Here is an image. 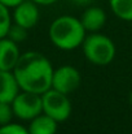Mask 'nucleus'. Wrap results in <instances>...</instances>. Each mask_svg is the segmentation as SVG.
I'll return each instance as SVG.
<instances>
[{
    "label": "nucleus",
    "mask_w": 132,
    "mask_h": 134,
    "mask_svg": "<svg viewBox=\"0 0 132 134\" xmlns=\"http://www.w3.org/2000/svg\"><path fill=\"white\" fill-rule=\"evenodd\" d=\"M13 116H14V113H13L12 103L0 102V126L12 122Z\"/></svg>",
    "instance_id": "15"
},
{
    "label": "nucleus",
    "mask_w": 132,
    "mask_h": 134,
    "mask_svg": "<svg viewBox=\"0 0 132 134\" xmlns=\"http://www.w3.org/2000/svg\"><path fill=\"white\" fill-rule=\"evenodd\" d=\"M71 1L77 5H80V7H88L89 4L93 3V0H71Z\"/></svg>",
    "instance_id": "18"
},
{
    "label": "nucleus",
    "mask_w": 132,
    "mask_h": 134,
    "mask_svg": "<svg viewBox=\"0 0 132 134\" xmlns=\"http://www.w3.org/2000/svg\"><path fill=\"white\" fill-rule=\"evenodd\" d=\"M109 4L119 20L132 22V0H109Z\"/></svg>",
    "instance_id": "12"
},
{
    "label": "nucleus",
    "mask_w": 132,
    "mask_h": 134,
    "mask_svg": "<svg viewBox=\"0 0 132 134\" xmlns=\"http://www.w3.org/2000/svg\"><path fill=\"white\" fill-rule=\"evenodd\" d=\"M57 124L58 122L48 115L40 113L33 120H30V125L27 129L30 134H56Z\"/></svg>",
    "instance_id": "11"
},
{
    "label": "nucleus",
    "mask_w": 132,
    "mask_h": 134,
    "mask_svg": "<svg viewBox=\"0 0 132 134\" xmlns=\"http://www.w3.org/2000/svg\"><path fill=\"white\" fill-rule=\"evenodd\" d=\"M10 26H12V16L9 8L0 3V39L8 35Z\"/></svg>",
    "instance_id": "13"
},
{
    "label": "nucleus",
    "mask_w": 132,
    "mask_h": 134,
    "mask_svg": "<svg viewBox=\"0 0 132 134\" xmlns=\"http://www.w3.org/2000/svg\"><path fill=\"white\" fill-rule=\"evenodd\" d=\"M53 70L51 61L44 55L30 51L20 56L13 74L21 90L42 95L52 87Z\"/></svg>",
    "instance_id": "1"
},
{
    "label": "nucleus",
    "mask_w": 132,
    "mask_h": 134,
    "mask_svg": "<svg viewBox=\"0 0 132 134\" xmlns=\"http://www.w3.org/2000/svg\"><path fill=\"white\" fill-rule=\"evenodd\" d=\"M21 53L16 42L8 37L0 39V70H13Z\"/></svg>",
    "instance_id": "8"
},
{
    "label": "nucleus",
    "mask_w": 132,
    "mask_h": 134,
    "mask_svg": "<svg viewBox=\"0 0 132 134\" xmlns=\"http://www.w3.org/2000/svg\"><path fill=\"white\" fill-rule=\"evenodd\" d=\"M43 113L48 115L57 122H64L71 115V103L66 94L49 89L42 94Z\"/></svg>",
    "instance_id": "4"
},
{
    "label": "nucleus",
    "mask_w": 132,
    "mask_h": 134,
    "mask_svg": "<svg viewBox=\"0 0 132 134\" xmlns=\"http://www.w3.org/2000/svg\"><path fill=\"white\" fill-rule=\"evenodd\" d=\"M22 1L23 0H0V3L4 4L5 7H8V8H14V7H17Z\"/></svg>",
    "instance_id": "17"
},
{
    "label": "nucleus",
    "mask_w": 132,
    "mask_h": 134,
    "mask_svg": "<svg viewBox=\"0 0 132 134\" xmlns=\"http://www.w3.org/2000/svg\"><path fill=\"white\" fill-rule=\"evenodd\" d=\"M82 47L86 59L95 65L110 64L117 52L114 42L109 37L100 33H91V35L86 37Z\"/></svg>",
    "instance_id": "3"
},
{
    "label": "nucleus",
    "mask_w": 132,
    "mask_h": 134,
    "mask_svg": "<svg viewBox=\"0 0 132 134\" xmlns=\"http://www.w3.org/2000/svg\"><path fill=\"white\" fill-rule=\"evenodd\" d=\"M9 39H12L13 42L16 43H20V42H23L26 38H27V29L14 24L9 27V31H8V35H7Z\"/></svg>",
    "instance_id": "14"
},
{
    "label": "nucleus",
    "mask_w": 132,
    "mask_h": 134,
    "mask_svg": "<svg viewBox=\"0 0 132 134\" xmlns=\"http://www.w3.org/2000/svg\"><path fill=\"white\" fill-rule=\"evenodd\" d=\"M33 1L36 3L38 5H51V4L57 3L58 0H33Z\"/></svg>",
    "instance_id": "19"
},
{
    "label": "nucleus",
    "mask_w": 132,
    "mask_h": 134,
    "mask_svg": "<svg viewBox=\"0 0 132 134\" xmlns=\"http://www.w3.org/2000/svg\"><path fill=\"white\" fill-rule=\"evenodd\" d=\"M80 82H82V76L75 66L62 65L53 70L51 89L69 95L80 86Z\"/></svg>",
    "instance_id": "6"
},
{
    "label": "nucleus",
    "mask_w": 132,
    "mask_h": 134,
    "mask_svg": "<svg viewBox=\"0 0 132 134\" xmlns=\"http://www.w3.org/2000/svg\"><path fill=\"white\" fill-rule=\"evenodd\" d=\"M13 113L21 120H33L38 115L43 113L42 95L21 90L12 102Z\"/></svg>",
    "instance_id": "5"
},
{
    "label": "nucleus",
    "mask_w": 132,
    "mask_h": 134,
    "mask_svg": "<svg viewBox=\"0 0 132 134\" xmlns=\"http://www.w3.org/2000/svg\"><path fill=\"white\" fill-rule=\"evenodd\" d=\"M130 103H131V105H132V91H131V94H130Z\"/></svg>",
    "instance_id": "20"
},
{
    "label": "nucleus",
    "mask_w": 132,
    "mask_h": 134,
    "mask_svg": "<svg viewBox=\"0 0 132 134\" xmlns=\"http://www.w3.org/2000/svg\"><path fill=\"white\" fill-rule=\"evenodd\" d=\"M0 134H30L29 129L14 122H9L7 125L0 126Z\"/></svg>",
    "instance_id": "16"
},
{
    "label": "nucleus",
    "mask_w": 132,
    "mask_h": 134,
    "mask_svg": "<svg viewBox=\"0 0 132 134\" xmlns=\"http://www.w3.org/2000/svg\"><path fill=\"white\" fill-rule=\"evenodd\" d=\"M49 39L57 48L62 51H73L78 48L86 39V29L80 18L73 16H60L49 26Z\"/></svg>",
    "instance_id": "2"
},
{
    "label": "nucleus",
    "mask_w": 132,
    "mask_h": 134,
    "mask_svg": "<svg viewBox=\"0 0 132 134\" xmlns=\"http://www.w3.org/2000/svg\"><path fill=\"white\" fill-rule=\"evenodd\" d=\"M20 91L13 70H0V102L12 103Z\"/></svg>",
    "instance_id": "10"
},
{
    "label": "nucleus",
    "mask_w": 132,
    "mask_h": 134,
    "mask_svg": "<svg viewBox=\"0 0 132 134\" xmlns=\"http://www.w3.org/2000/svg\"><path fill=\"white\" fill-rule=\"evenodd\" d=\"M13 21L14 24L30 30L39 21V8L33 0H23L17 7L13 8Z\"/></svg>",
    "instance_id": "7"
},
{
    "label": "nucleus",
    "mask_w": 132,
    "mask_h": 134,
    "mask_svg": "<svg viewBox=\"0 0 132 134\" xmlns=\"http://www.w3.org/2000/svg\"><path fill=\"white\" fill-rule=\"evenodd\" d=\"M80 22L84 26L86 31L97 33L98 30H101L104 27V25L106 22V13L104 9H101L98 7L88 5L80 17Z\"/></svg>",
    "instance_id": "9"
}]
</instances>
